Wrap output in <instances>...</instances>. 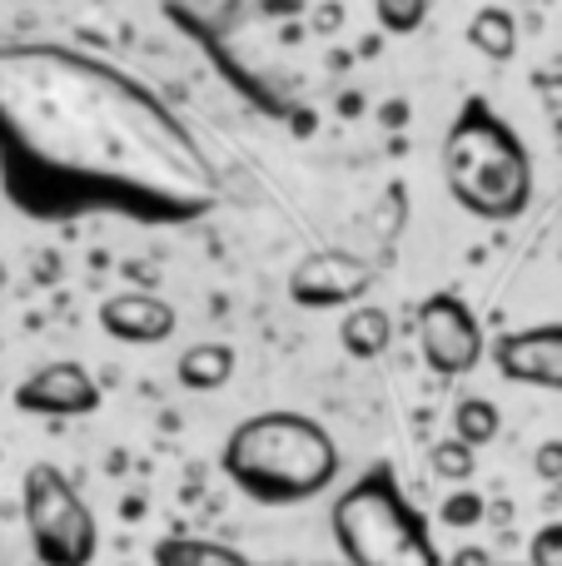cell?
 <instances>
[{"mask_svg":"<svg viewBox=\"0 0 562 566\" xmlns=\"http://www.w3.org/2000/svg\"><path fill=\"white\" fill-rule=\"evenodd\" d=\"M20 512L40 566H95L100 527L95 512L75 492V482L55 462H35L20 478Z\"/></svg>","mask_w":562,"mask_h":566,"instance_id":"obj_5","label":"cell"},{"mask_svg":"<svg viewBox=\"0 0 562 566\" xmlns=\"http://www.w3.org/2000/svg\"><path fill=\"white\" fill-rule=\"evenodd\" d=\"M493 363L518 388L562 392V323H538L493 338Z\"/></svg>","mask_w":562,"mask_h":566,"instance_id":"obj_9","label":"cell"},{"mask_svg":"<svg viewBox=\"0 0 562 566\" xmlns=\"http://www.w3.org/2000/svg\"><path fill=\"white\" fill-rule=\"evenodd\" d=\"M339 343H344L348 358L358 363H374L384 358L388 348H394V318H388V308H378V303H348L344 308V323H339Z\"/></svg>","mask_w":562,"mask_h":566,"instance_id":"obj_11","label":"cell"},{"mask_svg":"<svg viewBox=\"0 0 562 566\" xmlns=\"http://www.w3.org/2000/svg\"><path fill=\"white\" fill-rule=\"evenodd\" d=\"M498 432H503L498 402H488V398H464V402L454 408V438H464L468 448H488Z\"/></svg>","mask_w":562,"mask_h":566,"instance_id":"obj_15","label":"cell"},{"mask_svg":"<svg viewBox=\"0 0 562 566\" xmlns=\"http://www.w3.org/2000/svg\"><path fill=\"white\" fill-rule=\"evenodd\" d=\"M289 303L309 313L324 308H348L358 303L368 289H374V269L358 254H344V249H329V254H304L294 269H289Z\"/></svg>","mask_w":562,"mask_h":566,"instance_id":"obj_7","label":"cell"},{"mask_svg":"<svg viewBox=\"0 0 562 566\" xmlns=\"http://www.w3.org/2000/svg\"><path fill=\"white\" fill-rule=\"evenodd\" d=\"M483 522V497L478 492H454V497H444V527H478Z\"/></svg>","mask_w":562,"mask_h":566,"instance_id":"obj_18","label":"cell"},{"mask_svg":"<svg viewBox=\"0 0 562 566\" xmlns=\"http://www.w3.org/2000/svg\"><path fill=\"white\" fill-rule=\"evenodd\" d=\"M418 353L434 378H464L483 363V328L458 293H428L418 303Z\"/></svg>","mask_w":562,"mask_h":566,"instance_id":"obj_6","label":"cell"},{"mask_svg":"<svg viewBox=\"0 0 562 566\" xmlns=\"http://www.w3.org/2000/svg\"><path fill=\"white\" fill-rule=\"evenodd\" d=\"M428 468H434V478H444V482H468L478 472V448H468L464 438H444V442H434V452H428Z\"/></svg>","mask_w":562,"mask_h":566,"instance_id":"obj_16","label":"cell"},{"mask_svg":"<svg viewBox=\"0 0 562 566\" xmlns=\"http://www.w3.org/2000/svg\"><path fill=\"white\" fill-rule=\"evenodd\" d=\"M0 195L35 224L175 229L215 214L219 179L145 80L70 45H0Z\"/></svg>","mask_w":562,"mask_h":566,"instance_id":"obj_1","label":"cell"},{"mask_svg":"<svg viewBox=\"0 0 562 566\" xmlns=\"http://www.w3.org/2000/svg\"><path fill=\"white\" fill-rule=\"evenodd\" d=\"M374 15L384 35H414L428 20V0H374Z\"/></svg>","mask_w":562,"mask_h":566,"instance_id":"obj_17","label":"cell"},{"mask_svg":"<svg viewBox=\"0 0 562 566\" xmlns=\"http://www.w3.org/2000/svg\"><path fill=\"white\" fill-rule=\"evenodd\" d=\"M15 408L30 418H90L100 408V382L85 363L55 358L45 368H35L30 378H20Z\"/></svg>","mask_w":562,"mask_h":566,"instance_id":"obj_8","label":"cell"},{"mask_svg":"<svg viewBox=\"0 0 562 566\" xmlns=\"http://www.w3.org/2000/svg\"><path fill=\"white\" fill-rule=\"evenodd\" d=\"M175 378L185 392H219L229 378H235V348H229V343H215V338L195 343V348L179 353Z\"/></svg>","mask_w":562,"mask_h":566,"instance_id":"obj_12","label":"cell"},{"mask_svg":"<svg viewBox=\"0 0 562 566\" xmlns=\"http://www.w3.org/2000/svg\"><path fill=\"white\" fill-rule=\"evenodd\" d=\"M0 298H6V264H0Z\"/></svg>","mask_w":562,"mask_h":566,"instance_id":"obj_21","label":"cell"},{"mask_svg":"<svg viewBox=\"0 0 562 566\" xmlns=\"http://www.w3.org/2000/svg\"><path fill=\"white\" fill-rule=\"evenodd\" d=\"M225 478L259 507H304L339 478V442L309 412L269 408L244 418L219 452Z\"/></svg>","mask_w":562,"mask_h":566,"instance_id":"obj_2","label":"cell"},{"mask_svg":"<svg viewBox=\"0 0 562 566\" xmlns=\"http://www.w3.org/2000/svg\"><path fill=\"white\" fill-rule=\"evenodd\" d=\"M149 562L155 566H254L244 552L225 547V542H205V537H159Z\"/></svg>","mask_w":562,"mask_h":566,"instance_id":"obj_14","label":"cell"},{"mask_svg":"<svg viewBox=\"0 0 562 566\" xmlns=\"http://www.w3.org/2000/svg\"><path fill=\"white\" fill-rule=\"evenodd\" d=\"M100 328L119 343H135V348H149V343H165L175 338V308L169 298L159 293H145V289H119L110 298H100Z\"/></svg>","mask_w":562,"mask_h":566,"instance_id":"obj_10","label":"cell"},{"mask_svg":"<svg viewBox=\"0 0 562 566\" xmlns=\"http://www.w3.org/2000/svg\"><path fill=\"white\" fill-rule=\"evenodd\" d=\"M329 532L348 566H448L424 512L388 462L358 472L329 507Z\"/></svg>","mask_w":562,"mask_h":566,"instance_id":"obj_4","label":"cell"},{"mask_svg":"<svg viewBox=\"0 0 562 566\" xmlns=\"http://www.w3.org/2000/svg\"><path fill=\"white\" fill-rule=\"evenodd\" d=\"M444 185L454 205L483 224H513L533 205V155L483 95H468L448 125Z\"/></svg>","mask_w":562,"mask_h":566,"instance_id":"obj_3","label":"cell"},{"mask_svg":"<svg viewBox=\"0 0 562 566\" xmlns=\"http://www.w3.org/2000/svg\"><path fill=\"white\" fill-rule=\"evenodd\" d=\"M533 468H538L543 482H562V442H543L538 458H533Z\"/></svg>","mask_w":562,"mask_h":566,"instance_id":"obj_20","label":"cell"},{"mask_svg":"<svg viewBox=\"0 0 562 566\" xmlns=\"http://www.w3.org/2000/svg\"><path fill=\"white\" fill-rule=\"evenodd\" d=\"M468 45L483 60H493V65H508V60L518 55V20L508 15L503 6L473 10V20H468Z\"/></svg>","mask_w":562,"mask_h":566,"instance_id":"obj_13","label":"cell"},{"mask_svg":"<svg viewBox=\"0 0 562 566\" xmlns=\"http://www.w3.org/2000/svg\"><path fill=\"white\" fill-rule=\"evenodd\" d=\"M528 562L533 566H562V522H548V527L533 532V542H528Z\"/></svg>","mask_w":562,"mask_h":566,"instance_id":"obj_19","label":"cell"}]
</instances>
